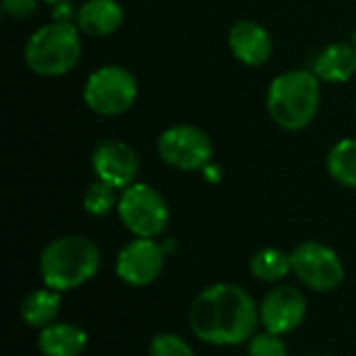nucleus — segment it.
I'll return each instance as SVG.
<instances>
[{
    "label": "nucleus",
    "instance_id": "0eeeda50",
    "mask_svg": "<svg viewBox=\"0 0 356 356\" xmlns=\"http://www.w3.org/2000/svg\"><path fill=\"white\" fill-rule=\"evenodd\" d=\"M292 273L315 292H334L344 282V263L327 244L309 240L290 252Z\"/></svg>",
    "mask_w": 356,
    "mask_h": 356
},
{
    "label": "nucleus",
    "instance_id": "dca6fc26",
    "mask_svg": "<svg viewBox=\"0 0 356 356\" xmlns=\"http://www.w3.org/2000/svg\"><path fill=\"white\" fill-rule=\"evenodd\" d=\"M58 311H60V294L52 288L33 290L21 302V319L29 327L44 330L46 325L54 323Z\"/></svg>",
    "mask_w": 356,
    "mask_h": 356
},
{
    "label": "nucleus",
    "instance_id": "423d86ee",
    "mask_svg": "<svg viewBox=\"0 0 356 356\" xmlns=\"http://www.w3.org/2000/svg\"><path fill=\"white\" fill-rule=\"evenodd\" d=\"M117 213L136 238H159L169 223V209L159 190L148 184H131L119 196Z\"/></svg>",
    "mask_w": 356,
    "mask_h": 356
},
{
    "label": "nucleus",
    "instance_id": "aec40b11",
    "mask_svg": "<svg viewBox=\"0 0 356 356\" xmlns=\"http://www.w3.org/2000/svg\"><path fill=\"white\" fill-rule=\"evenodd\" d=\"M150 356H196L194 348L177 334H159L150 342Z\"/></svg>",
    "mask_w": 356,
    "mask_h": 356
},
{
    "label": "nucleus",
    "instance_id": "a878e982",
    "mask_svg": "<svg viewBox=\"0 0 356 356\" xmlns=\"http://www.w3.org/2000/svg\"><path fill=\"white\" fill-rule=\"evenodd\" d=\"M350 44H353V46H355V48H356V31H355V33H353V38H350Z\"/></svg>",
    "mask_w": 356,
    "mask_h": 356
},
{
    "label": "nucleus",
    "instance_id": "6e6552de",
    "mask_svg": "<svg viewBox=\"0 0 356 356\" xmlns=\"http://www.w3.org/2000/svg\"><path fill=\"white\" fill-rule=\"evenodd\" d=\"M159 156L177 171H202L213 161V140L196 125H173L159 136Z\"/></svg>",
    "mask_w": 356,
    "mask_h": 356
},
{
    "label": "nucleus",
    "instance_id": "f3484780",
    "mask_svg": "<svg viewBox=\"0 0 356 356\" xmlns=\"http://www.w3.org/2000/svg\"><path fill=\"white\" fill-rule=\"evenodd\" d=\"M248 267L259 282H267V284L282 282L288 273H292L290 254H286L280 248H261L259 252L252 254Z\"/></svg>",
    "mask_w": 356,
    "mask_h": 356
},
{
    "label": "nucleus",
    "instance_id": "4be33fe9",
    "mask_svg": "<svg viewBox=\"0 0 356 356\" xmlns=\"http://www.w3.org/2000/svg\"><path fill=\"white\" fill-rule=\"evenodd\" d=\"M38 0H2V10L13 19H27L35 13Z\"/></svg>",
    "mask_w": 356,
    "mask_h": 356
},
{
    "label": "nucleus",
    "instance_id": "4468645a",
    "mask_svg": "<svg viewBox=\"0 0 356 356\" xmlns=\"http://www.w3.org/2000/svg\"><path fill=\"white\" fill-rule=\"evenodd\" d=\"M313 73L327 83L348 81L356 73V48L350 42L325 46L313 63Z\"/></svg>",
    "mask_w": 356,
    "mask_h": 356
},
{
    "label": "nucleus",
    "instance_id": "1a4fd4ad",
    "mask_svg": "<svg viewBox=\"0 0 356 356\" xmlns=\"http://www.w3.org/2000/svg\"><path fill=\"white\" fill-rule=\"evenodd\" d=\"M165 267V248L152 238H136L127 242L115 263V271L121 282L134 288L150 286L159 280Z\"/></svg>",
    "mask_w": 356,
    "mask_h": 356
},
{
    "label": "nucleus",
    "instance_id": "39448f33",
    "mask_svg": "<svg viewBox=\"0 0 356 356\" xmlns=\"http://www.w3.org/2000/svg\"><path fill=\"white\" fill-rule=\"evenodd\" d=\"M138 98V81L131 71L117 65L96 69L83 88L86 106L100 117L127 113Z\"/></svg>",
    "mask_w": 356,
    "mask_h": 356
},
{
    "label": "nucleus",
    "instance_id": "f03ea898",
    "mask_svg": "<svg viewBox=\"0 0 356 356\" xmlns=\"http://www.w3.org/2000/svg\"><path fill=\"white\" fill-rule=\"evenodd\" d=\"M100 259V248L86 236L56 238L42 250V282L56 292L75 290L98 273Z\"/></svg>",
    "mask_w": 356,
    "mask_h": 356
},
{
    "label": "nucleus",
    "instance_id": "6ab92c4d",
    "mask_svg": "<svg viewBox=\"0 0 356 356\" xmlns=\"http://www.w3.org/2000/svg\"><path fill=\"white\" fill-rule=\"evenodd\" d=\"M117 204H119L117 188H113L111 184L100 181V179L90 184L83 194V209L92 217H106L108 213H113V209Z\"/></svg>",
    "mask_w": 356,
    "mask_h": 356
},
{
    "label": "nucleus",
    "instance_id": "a211bd4d",
    "mask_svg": "<svg viewBox=\"0 0 356 356\" xmlns=\"http://www.w3.org/2000/svg\"><path fill=\"white\" fill-rule=\"evenodd\" d=\"M327 171L340 186L356 190V138L340 140L330 150Z\"/></svg>",
    "mask_w": 356,
    "mask_h": 356
},
{
    "label": "nucleus",
    "instance_id": "9d476101",
    "mask_svg": "<svg viewBox=\"0 0 356 356\" xmlns=\"http://www.w3.org/2000/svg\"><path fill=\"white\" fill-rule=\"evenodd\" d=\"M261 323L275 336H286L298 330L307 317V296L294 286H277L263 298Z\"/></svg>",
    "mask_w": 356,
    "mask_h": 356
},
{
    "label": "nucleus",
    "instance_id": "412c9836",
    "mask_svg": "<svg viewBox=\"0 0 356 356\" xmlns=\"http://www.w3.org/2000/svg\"><path fill=\"white\" fill-rule=\"evenodd\" d=\"M248 356H288V348H286L282 336L265 332V334H257L250 338Z\"/></svg>",
    "mask_w": 356,
    "mask_h": 356
},
{
    "label": "nucleus",
    "instance_id": "5701e85b",
    "mask_svg": "<svg viewBox=\"0 0 356 356\" xmlns=\"http://www.w3.org/2000/svg\"><path fill=\"white\" fill-rule=\"evenodd\" d=\"M75 15H77V10L73 13L69 2L54 4V21H71L73 19V23H75Z\"/></svg>",
    "mask_w": 356,
    "mask_h": 356
},
{
    "label": "nucleus",
    "instance_id": "ddd939ff",
    "mask_svg": "<svg viewBox=\"0 0 356 356\" xmlns=\"http://www.w3.org/2000/svg\"><path fill=\"white\" fill-rule=\"evenodd\" d=\"M123 23V8L117 0H86L75 15L79 31L92 38H106Z\"/></svg>",
    "mask_w": 356,
    "mask_h": 356
},
{
    "label": "nucleus",
    "instance_id": "b1692460",
    "mask_svg": "<svg viewBox=\"0 0 356 356\" xmlns=\"http://www.w3.org/2000/svg\"><path fill=\"white\" fill-rule=\"evenodd\" d=\"M202 173H204V177L209 179V181H213V184H217L219 179H221V169H219V165H207L204 169H202Z\"/></svg>",
    "mask_w": 356,
    "mask_h": 356
},
{
    "label": "nucleus",
    "instance_id": "20e7f679",
    "mask_svg": "<svg viewBox=\"0 0 356 356\" xmlns=\"http://www.w3.org/2000/svg\"><path fill=\"white\" fill-rule=\"evenodd\" d=\"M81 58V38L73 21H50L42 25L25 44L27 67L42 77H58L77 67Z\"/></svg>",
    "mask_w": 356,
    "mask_h": 356
},
{
    "label": "nucleus",
    "instance_id": "7ed1b4c3",
    "mask_svg": "<svg viewBox=\"0 0 356 356\" xmlns=\"http://www.w3.org/2000/svg\"><path fill=\"white\" fill-rule=\"evenodd\" d=\"M319 77L313 71L294 69L280 73L267 90L269 117L288 131H300L313 123L321 102Z\"/></svg>",
    "mask_w": 356,
    "mask_h": 356
},
{
    "label": "nucleus",
    "instance_id": "2eb2a0df",
    "mask_svg": "<svg viewBox=\"0 0 356 356\" xmlns=\"http://www.w3.org/2000/svg\"><path fill=\"white\" fill-rule=\"evenodd\" d=\"M88 334L73 323H50L40 332L38 348L44 356H81Z\"/></svg>",
    "mask_w": 356,
    "mask_h": 356
},
{
    "label": "nucleus",
    "instance_id": "f8f14e48",
    "mask_svg": "<svg viewBox=\"0 0 356 356\" xmlns=\"http://www.w3.org/2000/svg\"><path fill=\"white\" fill-rule=\"evenodd\" d=\"M227 44L232 54L246 67H261L271 58L273 42L269 31L257 21L242 19L232 25Z\"/></svg>",
    "mask_w": 356,
    "mask_h": 356
},
{
    "label": "nucleus",
    "instance_id": "393cba45",
    "mask_svg": "<svg viewBox=\"0 0 356 356\" xmlns=\"http://www.w3.org/2000/svg\"><path fill=\"white\" fill-rule=\"evenodd\" d=\"M42 2H46V4H50V6H54V4H60V2H67V0H42Z\"/></svg>",
    "mask_w": 356,
    "mask_h": 356
},
{
    "label": "nucleus",
    "instance_id": "f257e3e1",
    "mask_svg": "<svg viewBox=\"0 0 356 356\" xmlns=\"http://www.w3.org/2000/svg\"><path fill=\"white\" fill-rule=\"evenodd\" d=\"M261 313L252 296L236 284L204 288L190 307L192 334L211 346H238L254 336Z\"/></svg>",
    "mask_w": 356,
    "mask_h": 356
},
{
    "label": "nucleus",
    "instance_id": "9b49d317",
    "mask_svg": "<svg viewBox=\"0 0 356 356\" xmlns=\"http://www.w3.org/2000/svg\"><path fill=\"white\" fill-rule=\"evenodd\" d=\"M92 167L100 181H106L117 190H125L136 184L140 159L129 144L121 140H104L92 152Z\"/></svg>",
    "mask_w": 356,
    "mask_h": 356
}]
</instances>
